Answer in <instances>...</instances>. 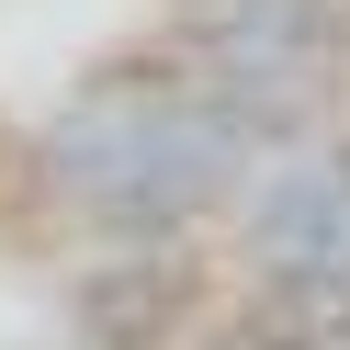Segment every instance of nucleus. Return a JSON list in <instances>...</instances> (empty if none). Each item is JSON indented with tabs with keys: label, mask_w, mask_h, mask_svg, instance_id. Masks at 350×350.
<instances>
[{
	"label": "nucleus",
	"mask_w": 350,
	"mask_h": 350,
	"mask_svg": "<svg viewBox=\"0 0 350 350\" xmlns=\"http://www.w3.org/2000/svg\"><path fill=\"white\" fill-rule=\"evenodd\" d=\"M34 159H46V181L68 192L102 237H181L204 204H226V192L271 159V124L237 91L192 79L181 57L159 46V79L147 68L91 79V91L46 124Z\"/></svg>",
	"instance_id": "obj_1"
},
{
	"label": "nucleus",
	"mask_w": 350,
	"mask_h": 350,
	"mask_svg": "<svg viewBox=\"0 0 350 350\" xmlns=\"http://www.w3.org/2000/svg\"><path fill=\"white\" fill-rule=\"evenodd\" d=\"M339 46H350L339 0H181V23H170V57L215 91H237L271 136H294L327 102Z\"/></svg>",
	"instance_id": "obj_2"
},
{
	"label": "nucleus",
	"mask_w": 350,
	"mask_h": 350,
	"mask_svg": "<svg viewBox=\"0 0 350 350\" xmlns=\"http://www.w3.org/2000/svg\"><path fill=\"white\" fill-rule=\"evenodd\" d=\"M249 181H260L249 192V260L350 294V147H294Z\"/></svg>",
	"instance_id": "obj_3"
}]
</instances>
